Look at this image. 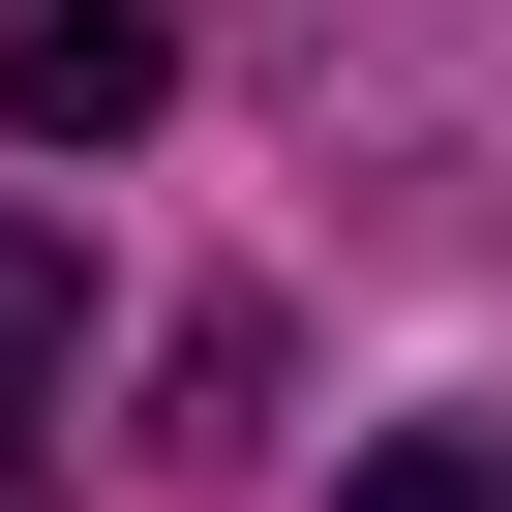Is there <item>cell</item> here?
Segmentation results:
<instances>
[{
	"mask_svg": "<svg viewBox=\"0 0 512 512\" xmlns=\"http://www.w3.org/2000/svg\"><path fill=\"white\" fill-rule=\"evenodd\" d=\"M61 392H91V272L31 211H0V512H31V452H61Z\"/></svg>",
	"mask_w": 512,
	"mask_h": 512,
	"instance_id": "cell-2",
	"label": "cell"
},
{
	"mask_svg": "<svg viewBox=\"0 0 512 512\" xmlns=\"http://www.w3.org/2000/svg\"><path fill=\"white\" fill-rule=\"evenodd\" d=\"M332 512H512V422H392V452H332Z\"/></svg>",
	"mask_w": 512,
	"mask_h": 512,
	"instance_id": "cell-3",
	"label": "cell"
},
{
	"mask_svg": "<svg viewBox=\"0 0 512 512\" xmlns=\"http://www.w3.org/2000/svg\"><path fill=\"white\" fill-rule=\"evenodd\" d=\"M181 91V0H0V121H31V151H121Z\"/></svg>",
	"mask_w": 512,
	"mask_h": 512,
	"instance_id": "cell-1",
	"label": "cell"
}]
</instances>
